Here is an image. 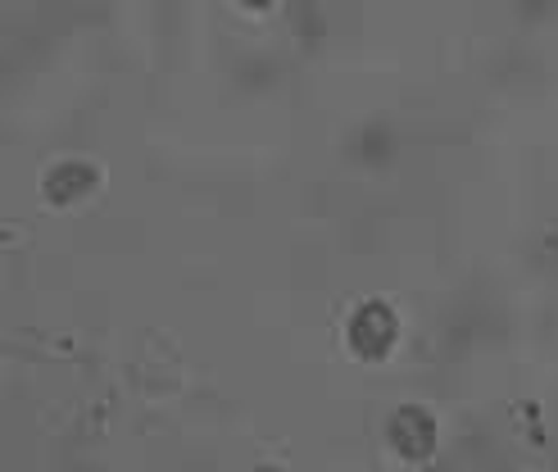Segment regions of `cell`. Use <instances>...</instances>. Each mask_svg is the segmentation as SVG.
<instances>
[{
  "label": "cell",
  "mask_w": 558,
  "mask_h": 472,
  "mask_svg": "<svg viewBox=\"0 0 558 472\" xmlns=\"http://www.w3.org/2000/svg\"><path fill=\"white\" fill-rule=\"evenodd\" d=\"M96 186H100V169L92 159H54V164H46V173H41V196L54 209L82 205Z\"/></svg>",
  "instance_id": "cell-3"
},
{
  "label": "cell",
  "mask_w": 558,
  "mask_h": 472,
  "mask_svg": "<svg viewBox=\"0 0 558 472\" xmlns=\"http://www.w3.org/2000/svg\"><path fill=\"white\" fill-rule=\"evenodd\" d=\"M236 5H241V10H255V14H259V10H268V5H272V0H236Z\"/></svg>",
  "instance_id": "cell-4"
},
{
  "label": "cell",
  "mask_w": 558,
  "mask_h": 472,
  "mask_svg": "<svg viewBox=\"0 0 558 472\" xmlns=\"http://www.w3.org/2000/svg\"><path fill=\"white\" fill-rule=\"evenodd\" d=\"M440 446V423L423 404H400L386 419V450L404 463H427Z\"/></svg>",
  "instance_id": "cell-2"
},
{
  "label": "cell",
  "mask_w": 558,
  "mask_h": 472,
  "mask_svg": "<svg viewBox=\"0 0 558 472\" xmlns=\"http://www.w3.org/2000/svg\"><path fill=\"white\" fill-rule=\"evenodd\" d=\"M341 341L354 359H364V364H381V359L400 346V314L390 310L386 300H364L354 304L345 327H341Z\"/></svg>",
  "instance_id": "cell-1"
}]
</instances>
